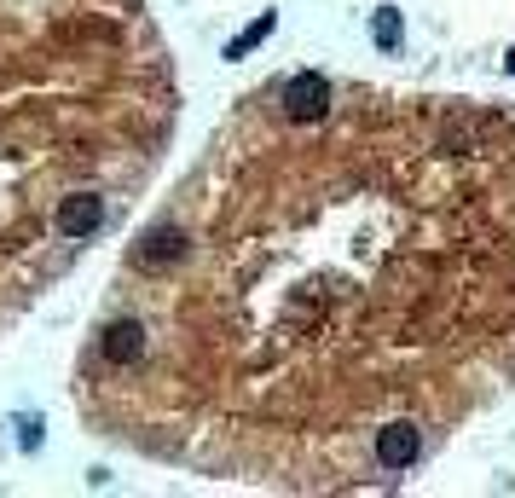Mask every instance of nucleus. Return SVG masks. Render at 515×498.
<instances>
[{"instance_id": "obj_1", "label": "nucleus", "mask_w": 515, "mask_h": 498, "mask_svg": "<svg viewBox=\"0 0 515 498\" xmlns=\"http://www.w3.org/2000/svg\"><path fill=\"white\" fill-rule=\"evenodd\" d=\"M267 29H272V18H261V24H255V29H249V35H244V41H238V47H232V53H249V47H255V41H261V35H267Z\"/></svg>"}, {"instance_id": "obj_2", "label": "nucleus", "mask_w": 515, "mask_h": 498, "mask_svg": "<svg viewBox=\"0 0 515 498\" xmlns=\"http://www.w3.org/2000/svg\"><path fill=\"white\" fill-rule=\"evenodd\" d=\"M510 70H515V58H510Z\"/></svg>"}]
</instances>
